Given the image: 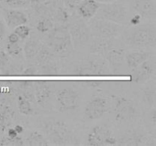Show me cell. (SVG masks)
<instances>
[{"label": "cell", "mask_w": 156, "mask_h": 146, "mask_svg": "<svg viewBox=\"0 0 156 146\" xmlns=\"http://www.w3.org/2000/svg\"><path fill=\"white\" fill-rule=\"evenodd\" d=\"M120 36L125 43L133 48H155L156 44L155 24H139L132 26L129 28H125Z\"/></svg>", "instance_id": "obj_2"}, {"label": "cell", "mask_w": 156, "mask_h": 146, "mask_svg": "<svg viewBox=\"0 0 156 146\" xmlns=\"http://www.w3.org/2000/svg\"><path fill=\"white\" fill-rule=\"evenodd\" d=\"M21 75L24 76H34L38 75V68L37 66L34 64H30L27 66L24 67Z\"/></svg>", "instance_id": "obj_37"}, {"label": "cell", "mask_w": 156, "mask_h": 146, "mask_svg": "<svg viewBox=\"0 0 156 146\" xmlns=\"http://www.w3.org/2000/svg\"><path fill=\"white\" fill-rule=\"evenodd\" d=\"M24 92L18 96L17 106L20 113L24 116L32 115L34 112V106H36L34 94L30 89L23 90Z\"/></svg>", "instance_id": "obj_19"}, {"label": "cell", "mask_w": 156, "mask_h": 146, "mask_svg": "<svg viewBox=\"0 0 156 146\" xmlns=\"http://www.w3.org/2000/svg\"><path fill=\"white\" fill-rule=\"evenodd\" d=\"M59 0H30L29 5L32 12L39 18H51L59 5Z\"/></svg>", "instance_id": "obj_17"}, {"label": "cell", "mask_w": 156, "mask_h": 146, "mask_svg": "<svg viewBox=\"0 0 156 146\" xmlns=\"http://www.w3.org/2000/svg\"><path fill=\"white\" fill-rule=\"evenodd\" d=\"M154 53L146 50H135L126 54V65L129 70L138 66L141 63L153 56Z\"/></svg>", "instance_id": "obj_23"}, {"label": "cell", "mask_w": 156, "mask_h": 146, "mask_svg": "<svg viewBox=\"0 0 156 146\" xmlns=\"http://www.w3.org/2000/svg\"><path fill=\"white\" fill-rule=\"evenodd\" d=\"M88 24L91 36L104 38L118 37L125 29L124 25L97 18L90 19Z\"/></svg>", "instance_id": "obj_9"}, {"label": "cell", "mask_w": 156, "mask_h": 146, "mask_svg": "<svg viewBox=\"0 0 156 146\" xmlns=\"http://www.w3.org/2000/svg\"><path fill=\"white\" fill-rule=\"evenodd\" d=\"M16 113L8 100L0 102V134L6 132L14 123Z\"/></svg>", "instance_id": "obj_20"}, {"label": "cell", "mask_w": 156, "mask_h": 146, "mask_svg": "<svg viewBox=\"0 0 156 146\" xmlns=\"http://www.w3.org/2000/svg\"><path fill=\"white\" fill-rule=\"evenodd\" d=\"M129 7L144 19H155L156 16L155 3L153 0H129Z\"/></svg>", "instance_id": "obj_18"}, {"label": "cell", "mask_w": 156, "mask_h": 146, "mask_svg": "<svg viewBox=\"0 0 156 146\" xmlns=\"http://www.w3.org/2000/svg\"><path fill=\"white\" fill-rule=\"evenodd\" d=\"M24 65L22 62L17 60H10L7 67L2 71L5 75H20L24 70Z\"/></svg>", "instance_id": "obj_30"}, {"label": "cell", "mask_w": 156, "mask_h": 146, "mask_svg": "<svg viewBox=\"0 0 156 146\" xmlns=\"http://www.w3.org/2000/svg\"><path fill=\"white\" fill-rule=\"evenodd\" d=\"M50 142L45 135L39 131H32L24 140V145L29 146H47Z\"/></svg>", "instance_id": "obj_27"}, {"label": "cell", "mask_w": 156, "mask_h": 146, "mask_svg": "<svg viewBox=\"0 0 156 146\" xmlns=\"http://www.w3.org/2000/svg\"><path fill=\"white\" fill-rule=\"evenodd\" d=\"M155 138L149 137L142 129L127 131L117 139V145L123 146H155Z\"/></svg>", "instance_id": "obj_12"}, {"label": "cell", "mask_w": 156, "mask_h": 146, "mask_svg": "<svg viewBox=\"0 0 156 146\" xmlns=\"http://www.w3.org/2000/svg\"><path fill=\"white\" fill-rule=\"evenodd\" d=\"M117 47H122V43L117 40V37L104 38L91 36L87 49L91 55L104 58L110 50Z\"/></svg>", "instance_id": "obj_13"}, {"label": "cell", "mask_w": 156, "mask_h": 146, "mask_svg": "<svg viewBox=\"0 0 156 146\" xmlns=\"http://www.w3.org/2000/svg\"><path fill=\"white\" fill-rule=\"evenodd\" d=\"M6 33L5 25L4 21L2 19H0V42L4 39V36Z\"/></svg>", "instance_id": "obj_43"}, {"label": "cell", "mask_w": 156, "mask_h": 146, "mask_svg": "<svg viewBox=\"0 0 156 146\" xmlns=\"http://www.w3.org/2000/svg\"><path fill=\"white\" fill-rule=\"evenodd\" d=\"M156 88L155 82L148 84L142 88L140 91V97L143 104L148 109L154 107L155 105Z\"/></svg>", "instance_id": "obj_24"}, {"label": "cell", "mask_w": 156, "mask_h": 146, "mask_svg": "<svg viewBox=\"0 0 156 146\" xmlns=\"http://www.w3.org/2000/svg\"><path fill=\"white\" fill-rule=\"evenodd\" d=\"M69 73L75 76H105L111 72L103 57L92 55L76 62Z\"/></svg>", "instance_id": "obj_4"}, {"label": "cell", "mask_w": 156, "mask_h": 146, "mask_svg": "<svg viewBox=\"0 0 156 146\" xmlns=\"http://www.w3.org/2000/svg\"><path fill=\"white\" fill-rule=\"evenodd\" d=\"M114 120L119 124L128 125L139 120L140 116L136 103L125 95H113Z\"/></svg>", "instance_id": "obj_5"}, {"label": "cell", "mask_w": 156, "mask_h": 146, "mask_svg": "<svg viewBox=\"0 0 156 146\" xmlns=\"http://www.w3.org/2000/svg\"><path fill=\"white\" fill-rule=\"evenodd\" d=\"M6 132H7L6 135L9 137H10V138H14V137H16L18 135V134L17 133V132H16V130L15 129V128L9 127V129L6 130Z\"/></svg>", "instance_id": "obj_44"}, {"label": "cell", "mask_w": 156, "mask_h": 146, "mask_svg": "<svg viewBox=\"0 0 156 146\" xmlns=\"http://www.w3.org/2000/svg\"><path fill=\"white\" fill-rule=\"evenodd\" d=\"M37 68L38 75L44 76H55L58 75L60 73L61 65L56 57L47 62V63L37 67Z\"/></svg>", "instance_id": "obj_26"}, {"label": "cell", "mask_w": 156, "mask_h": 146, "mask_svg": "<svg viewBox=\"0 0 156 146\" xmlns=\"http://www.w3.org/2000/svg\"><path fill=\"white\" fill-rule=\"evenodd\" d=\"M150 110H149V113H148V116H149V120L151 123L153 124V126H155V123H156V109L155 107L150 108Z\"/></svg>", "instance_id": "obj_39"}, {"label": "cell", "mask_w": 156, "mask_h": 146, "mask_svg": "<svg viewBox=\"0 0 156 146\" xmlns=\"http://www.w3.org/2000/svg\"><path fill=\"white\" fill-rule=\"evenodd\" d=\"M126 51L123 47H114L104 58L106 60L110 71L114 75H123L126 69Z\"/></svg>", "instance_id": "obj_16"}, {"label": "cell", "mask_w": 156, "mask_h": 146, "mask_svg": "<svg viewBox=\"0 0 156 146\" xmlns=\"http://www.w3.org/2000/svg\"><path fill=\"white\" fill-rule=\"evenodd\" d=\"M0 145L22 146L24 145V140L18 135L14 138H10L7 135H5L0 139Z\"/></svg>", "instance_id": "obj_32"}, {"label": "cell", "mask_w": 156, "mask_h": 146, "mask_svg": "<svg viewBox=\"0 0 156 146\" xmlns=\"http://www.w3.org/2000/svg\"><path fill=\"white\" fill-rule=\"evenodd\" d=\"M14 128H15V129L16 130L17 133H18V135L21 133H22V132H24V128H23L22 126H21V125H19V124L16 125V126H15Z\"/></svg>", "instance_id": "obj_45"}, {"label": "cell", "mask_w": 156, "mask_h": 146, "mask_svg": "<svg viewBox=\"0 0 156 146\" xmlns=\"http://www.w3.org/2000/svg\"><path fill=\"white\" fill-rule=\"evenodd\" d=\"M101 4L96 0H82L76 9L80 18L90 20L95 16Z\"/></svg>", "instance_id": "obj_22"}, {"label": "cell", "mask_w": 156, "mask_h": 146, "mask_svg": "<svg viewBox=\"0 0 156 146\" xmlns=\"http://www.w3.org/2000/svg\"><path fill=\"white\" fill-rule=\"evenodd\" d=\"M32 84H33V82L31 81H21L19 82V87L22 90L29 89L30 88V87L33 86Z\"/></svg>", "instance_id": "obj_41"}, {"label": "cell", "mask_w": 156, "mask_h": 146, "mask_svg": "<svg viewBox=\"0 0 156 146\" xmlns=\"http://www.w3.org/2000/svg\"><path fill=\"white\" fill-rule=\"evenodd\" d=\"M10 62L9 55L2 49H0V71H2Z\"/></svg>", "instance_id": "obj_36"}, {"label": "cell", "mask_w": 156, "mask_h": 146, "mask_svg": "<svg viewBox=\"0 0 156 146\" xmlns=\"http://www.w3.org/2000/svg\"><path fill=\"white\" fill-rule=\"evenodd\" d=\"M97 2H98L101 3V4H103V3H111V2H117V0H96Z\"/></svg>", "instance_id": "obj_46"}, {"label": "cell", "mask_w": 156, "mask_h": 146, "mask_svg": "<svg viewBox=\"0 0 156 146\" xmlns=\"http://www.w3.org/2000/svg\"><path fill=\"white\" fill-rule=\"evenodd\" d=\"M56 106L61 113H71L76 110L81 103V95L73 88H63L55 95Z\"/></svg>", "instance_id": "obj_10"}, {"label": "cell", "mask_w": 156, "mask_h": 146, "mask_svg": "<svg viewBox=\"0 0 156 146\" xmlns=\"http://www.w3.org/2000/svg\"><path fill=\"white\" fill-rule=\"evenodd\" d=\"M34 83V94L37 105L47 109L50 107L54 95V88L50 82L37 81Z\"/></svg>", "instance_id": "obj_14"}, {"label": "cell", "mask_w": 156, "mask_h": 146, "mask_svg": "<svg viewBox=\"0 0 156 146\" xmlns=\"http://www.w3.org/2000/svg\"><path fill=\"white\" fill-rule=\"evenodd\" d=\"M156 68L155 55L151 56L138 66L129 71L131 82L137 84L146 83L155 74Z\"/></svg>", "instance_id": "obj_15"}, {"label": "cell", "mask_w": 156, "mask_h": 146, "mask_svg": "<svg viewBox=\"0 0 156 146\" xmlns=\"http://www.w3.org/2000/svg\"><path fill=\"white\" fill-rule=\"evenodd\" d=\"M40 47V43L35 40H28L24 43L23 52L25 56V59L27 61H33L37 53L38 49Z\"/></svg>", "instance_id": "obj_29"}, {"label": "cell", "mask_w": 156, "mask_h": 146, "mask_svg": "<svg viewBox=\"0 0 156 146\" xmlns=\"http://www.w3.org/2000/svg\"><path fill=\"white\" fill-rule=\"evenodd\" d=\"M6 50L7 53L10 56L15 58V59H19L21 57V55L23 53V49L21 46L18 44V43H6Z\"/></svg>", "instance_id": "obj_33"}, {"label": "cell", "mask_w": 156, "mask_h": 146, "mask_svg": "<svg viewBox=\"0 0 156 146\" xmlns=\"http://www.w3.org/2000/svg\"><path fill=\"white\" fill-rule=\"evenodd\" d=\"M94 18L107 20L121 25L129 23V11L127 8L121 3L111 2L101 4L100 8Z\"/></svg>", "instance_id": "obj_7"}, {"label": "cell", "mask_w": 156, "mask_h": 146, "mask_svg": "<svg viewBox=\"0 0 156 146\" xmlns=\"http://www.w3.org/2000/svg\"><path fill=\"white\" fill-rule=\"evenodd\" d=\"M110 109V102L103 94L91 97L84 109V116L88 120H96L103 117Z\"/></svg>", "instance_id": "obj_11"}, {"label": "cell", "mask_w": 156, "mask_h": 146, "mask_svg": "<svg viewBox=\"0 0 156 146\" xmlns=\"http://www.w3.org/2000/svg\"><path fill=\"white\" fill-rule=\"evenodd\" d=\"M41 129L50 144L67 145L75 144L76 136L69 125L64 120L54 117L42 120Z\"/></svg>", "instance_id": "obj_1"}, {"label": "cell", "mask_w": 156, "mask_h": 146, "mask_svg": "<svg viewBox=\"0 0 156 146\" xmlns=\"http://www.w3.org/2000/svg\"><path fill=\"white\" fill-rule=\"evenodd\" d=\"M85 84L87 87H89V88H97V87L101 86L103 84V82L98 80L85 81Z\"/></svg>", "instance_id": "obj_40"}, {"label": "cell", "mask_w": 156, "mask_h": 146, "mask_svg": "<svg viewBox=\"0 0 156 146\" xmlns=\"http://www.w3.org/2000/svg\"><path fill=\"white\" fill-rule=\"evenodd\" d=\"M8 43H18L20 38L18 37V35L13 32V33H11L8 36Z\"/></svg>", "instance_id": "obj_42"}, {"label": "cell", "mask_w": 156, "mask_h": 146, "mask_svg": "<svg viewBox=\"0 0 156 146\" xmlns=\"http://www.w3.org/2000/svg\"><path fill=\"white\" fill-rule=\"evenodd\" d=\"M56 57V55L46 44L40 43L37 53L33 60L34 64L39 67Z\"/></svg>", "instance_id": "obj_25"}, {"label": "cell", "mask_w": 156, "mask_h": 146, "mask_svg": "<svg viewBox=\"0 0 156 146\" xmlns=\"http://www.w3.org/2000/svg\"><path fill=\"white\" fill-rule=\"evenodd\" d=\"M14 32L18 35L20 39L24 40L30 35V28L26 24H21L15 27Z\"/></svg>", "instance_id": "obj_34"}, {"label": "cell", "mask_w": 156, "mask_h": 146, "mask_svg": "<svg viewBox=\"0 0 156 146\" xmlns=\"http://www.w3.org/2000/svg\"><path fill=\"white\" fill-rule=\"evenodd\" d=\"M71 10L67 9L62 3H59L53 15V20L54 22L59 24H66L71 21Z\"/></svg>", "instance_id": "obj_28"}, {"label": "cell", "mask_w": 156, "mask_h": 146, "mask_svg": "<svg viewBox=\"0 0 156 146\" xmlns=\"http://www.w3.org/2000/svg\"><path fill=\"white\" fill-rule=\"evenodd\" d=\"M73 50L82 51L88 47L91 34L88 24L83 18H76L68 23Z\"/></svg>", "instance_id": "obj_6"}, {"label": "cell", "mask_w": 156, "mask_h": 146, "mask_svg": "<svg viewBox=\"0 0 156 146\" xmlns=\"http://www.w3.org/2000/svg\"><path fill=\"white\" fill-rule=\"evenodd\" d=\"M3 15L5 24L9 28H15L21 24L28 22V18L24 12L17 9H5L3 10Z\"/></svg>", "instance_id": "obj_21"}, {"label": "cell", "mask_w": 156, "mask_h": 146, "mask_svg": "<svg viewBox=\"0 0 156 146\" xmlns=\"http://www.w3.org/2000/svg\"><path fill=\"white\" fill-rule=\"evenodd\" d=\"M86 141L87 144L91 146H110L117 144V138L114 136L109 125L106 123L93 126L87 135Z\"/></svg>", "instance_id": "obj_8"}, {"label": "cell", "mask_w": 156, "mask_h": 146, "mask_svg": "<svg viewBox=\"0 0 156 146\" xmlns=\"http://www.w3.org/2000/svg\"><path fill=\"white\" fill-rule=\"evenodd\" d=\"M82 1V0H61V2L67 9L73 11L76 9V7Z\"/></svg>", "instance_id": "obj_38"}, {"label": "cell", "mask_w": 156, "mask_h": 146, "mask_svg": "<svg viewBox=\"0 0 156 146\" xmlns=\"http://www.w3.org/2000/svg\"><path fill=\"white\" fill-rule=\"evenodd\" d=\"M0 3L13 8L22 7L28 3V0H0Z\"/></svg>", "instance_id": "obj_35"}, {"label": "cell", "mask_w": 156, "mask_h": 146, "mask_svg": "<svg viewBox=\"0 0 156 146\" xmlns=\"http://www.w3.org/2000/svg\"><path fill=\"white\" fill-rule=\"evenodd\" d=\"M45 44L56 56L66 58L73 52V47L68 29V24H54L47 33Z\"/></svg>", "instance_id": "obj_3"}, {"label": "cell", "mask_w": 156, "mask_h": 146, "mask_svg": "<svg viewBox=\"0 0 156 146\" xmlns=\"http://www.w3.org/2000/svg\"><path fill=\"white\" fill-rule=\"evenodd\" d=\"M55 22L51 18H41L38 20L36 24V29L38 32L41 33H48L53 27Z\"/></svg>", "instance_id": "obj_31"}]
</instances>
